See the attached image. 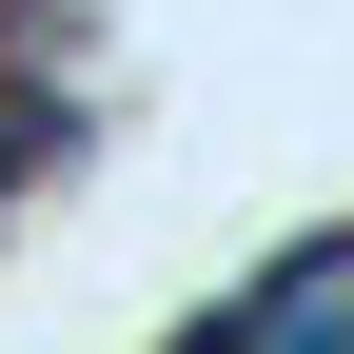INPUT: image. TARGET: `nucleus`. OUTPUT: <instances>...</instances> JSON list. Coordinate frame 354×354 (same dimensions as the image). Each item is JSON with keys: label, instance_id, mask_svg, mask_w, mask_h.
Instances as JSON below:
<instances>
[{"label": "nucleus", "instance_id": "f257e3e1", "mask_svg": "<svg viewBox=\"0 0 354 354\" xmlns=\"http://www.w3.org/2000/svg\"><path fill=\"white\" fill-rule=\"evenodd\" d=\"M197 354H354V236H335V256H295L276 295H236Z\"/></svg>", "mask_w": 354, "mask_h": 354}]
</instances>
